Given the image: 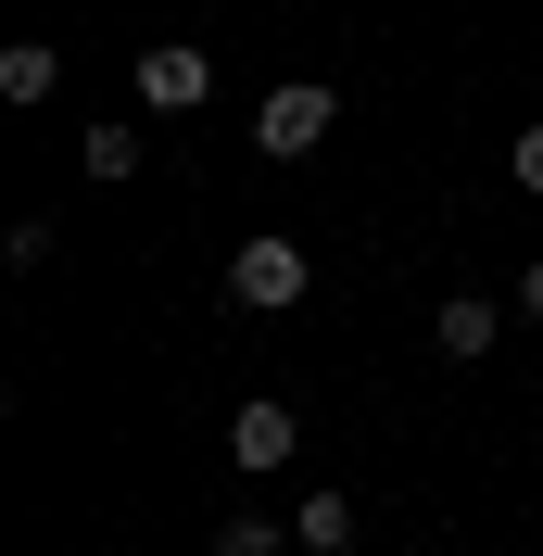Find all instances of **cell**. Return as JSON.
Here are the masks:
<instances>
[{
	"mask_svg": "<svg viewBox=\"0 0 543 556\" xmlns=\"http://www.w3.org/2000/svg\"><path fill=\"white\" fill-rule=\"evenodd\" d=\"M506 177H518V190H543V127H518V152H506Z\"/></svg>",
	"mask_w": 543,
	"mask_h": 556,
	"instance_id": "obj_10",
	"label": "cell"
},
{
	"mask_svg": "<svg viewBox=\"0 0 543 556\" xmlns=\"http://www.w3.org/2000/svg\"><path fill=\"white\" fill-rule=\"evenodd\" d=\"M215 556H278V519H215Z\"/></svg>",
	"mask_w": 543,
	"mask_h": 556,
	"instance_id": "obj_9",
	"label": "cell"
},
{
	"mask_svg": "<svg viewBox=\"0 0 543 556\" xmlns=\"http://www.w3.org/2000/svg\"><path fill=\"white\" fill-rule=\"evenodd\" d=\"M291 443H304V417L278 405V392H253V405L228 417V455H240V468H278V455H291Z\"/></svg>",
	"mask_w": 543,
	"mask_h": 556,
	"instance_id": "obj_4",
	"label": "cell"
},
{
	"mask_svg": "<svg viewBox=\"0 0 543 556\" xmlns=\"http://www.w3.org/2000/svg\"><path fill=\"white\" fill-rule=\"evenodd\" d=\"M518 304H531V316H543V266H531V278H518Z\"/></svg>",
	"mask_w": 543,
	"mask_h": 556,
	"instance_id": "obj_11",
	"label": "cell"
},
{
	"mask_svg": "<svg viewBox=\"0 0 543 556\" xmlns=\"http://www.w3.org/2000/svg\"><path fill=\"white\" fill-rule=\"evenodd\" d=\"M304 291H316L304 241H240V253H228V304H240V316H291Z\"/></svg>",
	"mask_w": 543,
	"mask_h": 556,
	"instance_id": "obj_1",
	"label": "cell"
},
{
	"mask_svg": "<svg viewBox=\"0 0 543 556\" xmlns=\"http://www.w3.org/2000/svg\"><path fill=\"white\" fill-rule=\"evenodd\" d=\"M76 152H89V177H102V190H114V177H139V127H89Z\"/></svg>",
	"mask_w": 543,
	"mask_h": 556,
	"instance_id": "obj_8",
	"label": "cell"
},
{
	"mask_svg": "<svg viewBox=\"0 0 543 556\" xmlns=\"http://www.w3.org/2000/svg\"><path fill=\"white\" fill-rule=\"evenodd\" d=\"M291 544H304V556H341V544H354V493H304Z\"/></svg>",
	"mask_w": 543,
	"mask_h": 556,
	"instance_id": "obj_7",
	"label": "cell"
},
{
	"mask_svg": "<svg viewBox=\"0 0 543 556\" xmlns=\"http://www.w3.org/2000/svg\"><path fill=\"white\" fill-rule=\"evenodd\" d=\"M430 342L455 354V367H480V354H493V304H480V291H455V304L430 316Z\"/></svg>",
	"mask_w": 543,
	"mask_h": 556,
	"instance_id": "obj_6",
	"label": "cell"
},
{
	"mask_svg": "<svg viewBox=\"0 0 543 556\" xmlns=\"http://www.w3.org/2000/svg\"><path fill=\"white\" fill-rule=\"evenodd\" d=\"M139 102L152 114H203L215 102V64L190 51V38H152V51H139Z\"/></svg>",
	"mask_w": 543,
	"mask_h": 556,
	"instance_id": "obj_3",
	"label": "cell"
},
{
	"mask_svg": "<svg viewBox=\"0 0 543 556\" xmlns=\"http://www.w3.org/2000/svg\"><path fill=\"white\" fill-rule=\"evenodd\" d=\"M51 89H64V51L51 38H13L0 51V102H51Z\"/></svg>",
	"mask_w": 543,
	"mask_h": 556,
	"instance_id": "obj_5",
	"label": "cell"
},
{
	"mask_svg": "<svg viewBox=\"0 0 543 556\" xmlns=\"http://www.w3.org/2000/svg\"><path fill=\"white\" fill-rule=\"evenodd\" d=\"M329 127H341V102L316 89V76H304V89H266V114H253V139H266V165H304V152H316Z\"/></svg>",
	"mask_w": 543,
	"mask_h": 556,
	"instance_id": "obj_2",
	"label": "cell"
}]
</instances>
